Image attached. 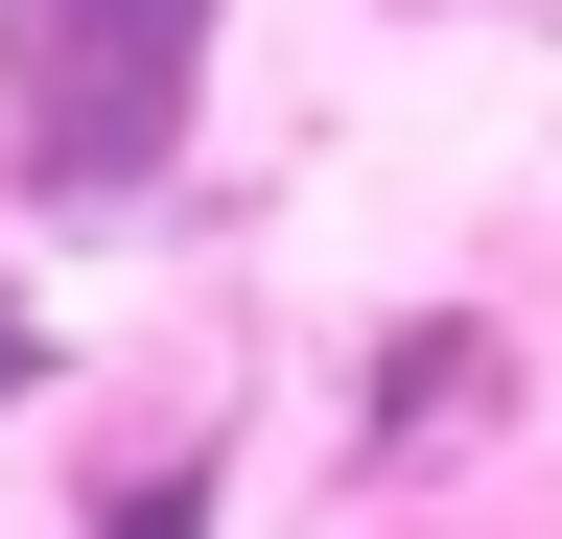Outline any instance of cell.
<instances>
[{"mask_svg":"<svg viewBox=\"0 0 562 539\" xmlns=\"http://www.w3.org/2000/svg\"><path fill=\"white\" fill-rule=\"evenodd\" d=\"M235 0H0V212L24 235H140L211 142Z\"/></svg>","mask_w":562,"mask_h":539,"instance_id":"1","label":"cell"},{"mask_svg":"<svg viewBox=\"0 0 562 539\" xmlns=\"http://www.w3.org/2000/svg\"><path fill=\"white\" fill-rule=\"evenodd\" d=\"M211 516H235V469H211V446H140V469H117L70 539H211Z\"/></svg>","mask_w":562,"mask_h":539,"instance_id":"3","label":"cell"},{"mask_svg":"<svg viewBox=\"0 0 562 539\" xmlns=\"http://www.w3.org/2000/svg\"><path fill=\"white\" fill-rule=\"evenodd\" d=\"M47 375H70V328H47L24 282H0V423H24V398H47Z\"/></svg>","mask_w":562,"mask_h":539,"instance_id":"4","label":"cell"},{"mask_svg":"<svg viewBox=\"0 0 562 539\" xmlns=\"http://www.w3.org/2000/svg\"><path fill=\"white\" fill-rule=\"evenodd\" d=\"M492 423H516V328L398 305V328H375V375H351V469H469Z\"/></svg>","mask_w":562,"mask_h":539,"instance_id":"2","label":"cell"}]
</instances>
